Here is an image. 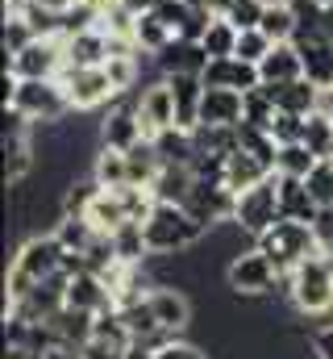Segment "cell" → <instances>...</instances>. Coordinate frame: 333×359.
Listing matches in <instances>:
<instances>
[{
	"instance_id": "cell-1",
	"label": "cell",
	"mask_w": 333,
	"mask_h": 359,
	"mask_svg": "<svg viewBox=\"0 0 333 359\" xmlns=\"http://www.w3.org/2000/svg\"><path fill=\"white\" fill-rule=\"evenodd\" d=\"M63 259H67V251H63V243L55 238V230H50V234H29V238L17 247V255H13V264H8V276H4L8 301L29 297L38 280L63 271Z\"/></svg>"
},
{
	"instance_id": "cell-2",
	"label": "cell",
	"mask_w": 333,
	"mask_h": 359,
	"mask_svg": "<svg viewBox=\"0 0 333 359\" xmlns=\"http://www.w3.org/2000/svg\"><path fill=\"white\" fill-rule=\"evenodd\" d=\"M4 84H8V92H4V109L25 113L34 126H63V117L76 113L59 80H17V76L4 72Z\"/></svg>"
},
{
	"instance_id": "cell-3",
	"label": "cell",
	"mask_w": 333,
	"mask_h": 359,
	"mask_svg": "<svg viewBox=\"0 0 333 359\" xmlns=\"http://www.w3.org/2000/svg\"><path fill=\"white\" fill-rule=\"evenodd\" d=\"M208 238V230L183 209V205H166L155 201L150 217H146V243H150V255H183L192 247H200Z\"/></svg>"
},
{
	"instance_id": "cell-4",
	"label": "cell",
	"mask_w": 333,
	"mask_h": 359,
	"mask_svg": "<svg viewBox=\"0 0 333 359\" xmlns=\"http://www.w3.org/2000/svg\"><path fill=\"white\" fill-rule=\"evenodd\" d=\"M283 284H288L292 305L304 318H325L333 309V255H325V251L309 255L292 276H283Z\"/></svg>"
},
{
	"instance_id": "cell-5",
	"label": "cell",
	"mask_w": 333,
	"mask_h": 359,
	"mask_svg": "<svg viewBox=\"0 0 333 359\" xmlns=\"http://www.w3.org/2000/svg\"><path fill=\"white\" fill-rule=\"evenodd\" d=\"M254 247L271 255V264L279 268V276H292V271L300 268L309 255H317V251H321V243H317L313 226H309V222H288V217H279L262 238H254Z\"/></svg>"
},
{
	"instance_id": "cell-6",
	"label": "cell",
	"mask_w": 333,
	"mask_h": 359,
	"mask_svg": "<svg viewBox=\"0 0 333 359\" xmlns=\"http://www.w3.org/2000/svg\"><path fill=\"white\" fill-rule=\"evenodd\" d=\"M63 67H67V38L63 34H38L4 63V72L17 80H59Z\"/></svg>"
},
{
	"instance_id": "cell-7",
	"label": "cell",
	"mask_w": 333,
	"mask_h": 359,
	"mask_svg": "<svg viewBox=\"0 0 333 359\" xmlns=\"http://www.w3.org/2000/svg\"><path fill=\"white\" fill-rule=\"evenodd\" d=\"M279 217H283V209H279V176H267L262 184L238 192V205H234V222L229 226H238L250 238H262Z\"/></svg>"
},
{
	"instance_id": "cell-8",
	"label": "cell",
	"mask_w": 333,
	"mask_h": 359,
	"mask_svg": "<svg viewBox=\"0 0 333 359\" xmlns=\"http://www.w3.org/2000/svg\"><path fill=\"white\" fill-rule=\"evenodd\" d=\"M279 280H283L279 268H275V264H271V255H267V251H258V247L238 251V255L229 259V268H225V284H229L238 297H267Z\"/></svg>"
},
{
	"instance_id": "cell-9",
	"label": "cell",
	"mask_w": 333,
	"mask_h": 359,
	"mask_svg": "<svg viewBox=\"0 0 333 359\" xmlns=\"http://www.w3.org/2000/svg\"><path fill=\"white\" fill-rule=\"evenodd\" d=\"M59 84H63V92H67V100H71L76 113L100 109V104H108V100H121L104 67H63V72H59Z\"/></svg>"
},
{
	"instance_id": "cell-10",
	"label": "cell",
	"mask_w": 333,
	"mask_h": 359,
	"mask_svg": "<svg viewBox=\"0 0 333 359\" xmlns=\"http://www.w3.org/2000/svg\"><path fill=\"white\" fill-rule=\"evenodd\" d=\"M234 205H238V192L225 188V180H200V176H196L187 201H183V209H187L204 230H213L217 222H234Z\"/></svg>"
},
{
	"instance_id": "cell-11",
	"label": "cell",
	"mask_w": 333,
	"mask_h": 359,
	"mask_svg": "<svg viewBox=\"0 0 333 359\" xmlns=\"http://www.w3.org/2000/svg\"><path fill=\"white\" fill-rule=\"evenodd\" d=\"M296 50L304 59V76L317 84V88H333V34L330 29H300L296 38Z\"/></svg>"
},
{
	"instance_id": "cell-12",
	"label": "cell",
	"mask_w": 333,
	"mask_h": 359,
	"mask_svg": "<svg viewBox=\"0 0 333 359\" xmlns=\"http://www.w3.org/2000/svg\"><path fill=\"white\" fill-rule=\"evenodd\" d=\"M134 104H138V117H142L146 138H159L163 130H175V96H171V84H166L163 76L138 92Z\"/></svg>"
},
{
	"instance_id": "cell-13",
	"label": "cell",
	"mask_w": 333,
	"mask_h": 359,
	"mask_svg": "<svg viewBox=\"0 0 333 359\" xmlns=\"http://www.w3.org/2000/svg\"><path fill=\"white\" fill-rule=\"evenodd\" d=\"M142 138H146V130H142L138 104H134V100L125 104V96H121V104H117V109H108V117L100 121V147L129 151V147H138Z\"/></svg>"
},
{
	"instance_id": "cell-14",
	"label": "cell",
	"mask_w": 333,
	"mask_h": 359,
	"mask_svg": "<svg viewBox=\"0 0 333 359\" xmlns=\"http://www.w3.org/2000/svg\"><path fill=\"white\" fill-rule=\"evenodd\" d=\"M159 76H204L208 67V50L192 38H171L163 50L155 55Z\"/></svg>"
},
{
	"instance_id": "cell-15",
	"label": "cell",
	"mask_w": 333,
	"mask_h": 359,
	"mask_svg": "<svg viewBox=\"0 0 333 359\" xmlns=\"http://www.w3.org/2000/svg\"><path fill=\"white\" fill-rule=\"evenodd\" d=\"M204 84H208V88L250 92V88L262 84V76H258V63H246L242 55H221V59H208V67H204Z\"/></svg>"
},
{
	"instance_id": "cell-16",
	"label": "cell",
	"mask_w": 333,
	"mask_h": 359,
	"mask_svg": "<svg viewBox=\"0 0 333 359\" xmlns=\"http://www.w3.org/2000/svg\"><path fill=\"white\" fill-rule=\"evenodd\" d=\"M146 301H150V309H155V318H159V326L166 334H183L192 326V301L175 284H155L146 292Z\"/></svg>"
},
{
	"instance_id": "cell-17",
	"label": "cell",
	"mask_w": 333,
	"mask_h": 359,
	"mask_svg": "<svg viewBox=\"0 0 333 359\" xmlns=\"http://www.w3.org/2000/svg\"><path fill=\"white\" fill-rule=\"evenodd\" d=\"M267 88L275 96L279 113H300V117H309V113H317V109L330 104V92L317 88L309 76H300V80H292V84H267Z\"/></svg>"
},
{
	"instance_id": "cell-18",
	"label": "cell",
	"mask_w": 333,
	"mask_h": 359,
	"mask_svg": "<svg viewBox=\"0 0 333 359\" xmlns=\"http://www.w3.org/2000/svg\"><path fill=\"white\" fill-rule=\"evenodd\" d=\"M246 121V92L234 88H208L200 104V126H242Z\"/></svg>"
},
{
	"instance_id": "cell-19",
	"label": "cell",
	"mask_w": 333,
	"mask_h": 359,
	"mask_svg": "<svg viewBox=\"0 0 333 359\" xmlns=\"http://www.w3.org/2000/svg\"><path fill=\"white\" fill-rule=\"evenodd\" d=\"M175 96V126L179 130H196L200 126V104H204V76H163Z\"/></svg>"
},
{
	"instance_id": "cell-20",
	"label": "cell",
	"mask_w": 333,
	"mask_h": 359,
	"mask_svg": "<svg viewBox=\"0 0 333 359\" xmlns=\"http://www.w3.org/2000/svg\"><path fill=\"white\" fill-rule=\"evenodd\" d=\"M108 55H113V38L100 25L67 38V67H104Z\"/></svg>"
},
{
	"instance_id": "cell-21",
	"label": "cell",
	"mask_w": 333,
	"mask_h": 359,
	"mask_svg": "<svg viewBox=\"0 0 333 359\" xmlns=\"http://www.w3.org/2000/svg\"><path fill=\"white\" fill-rule=\"evenodd\" d=\"M67 305L87 309V313H104V309H113V288H108L104 276L80 271V276H71V284H67Z\"/></svg>"
},
{
	"instance_id": "cell-22",
	"label": "cell",
	"mask_w": 333,
	"mask_h": 359,
	"mask_svg": "<svg viewBox=\"0 0 333 359\" xmlns=\"http://www.w3.org/2000/svg\"><path fill=\"white\" fill-rule=\"evenodd\" d=\"M279 209H283L288 222H309V226H313V217L321 213V205H317L309 180H296V176H279Z\"/></svg>"
},
{
	"instance_id": "cell-23",
	"label": "cell",
	"mask_w": 333,
	"mask_h": 359,
	"mask_svg": "<svg viewBox=\"0 0 333 359\" xmlns=\"http://www.w3.org/2000/svg\"><path fill=\"white\" fill-rule=\"evenodd\" d=\"M258 76H262V84H292V80H300L304 76V59H300L296 42H275L271 55L258 63Z\"/></svg>"
},
{
	"instance_id": "cell-24",
	"label": "cell",
	"mask_w": 333,
	"mask_h": 359,
	"mask_svg": "<svg viewBox=\"0 0 333 359\" xmlns=\"http://www.w3.org/2000/svg\"><path fill=\"white\" fill-rule=\"evenodd\" d=\"M267 176H275V168H267L258 155H250V151H234V155H225V172H221V180H225V188H234V192H246V188H254V184H262Z\"/></svg>"
},
{
	"instance_id": "cell-25",
	"label": "cell",
	"mask_w": 333,
	"mask_h": 359,
	"mask_svg": "<svg viewBox=\"0 0 333 359\" xmlns=\"http://www.w3.org/2000/svg\"><path fill=\"white\" fill-rule=\"evenodd\" d=\"M192 184H196V172H192L187 163H163V172L155 176L150 192H155V201L183 205V201H187V192H192Z\"/></svg>"
},
{
	"instance_id": "cell-26",
	"label": "cell",
	"mask_w": 333,
	"mask_h": 359,
	"mask_svg": "<svg viewBox=\"0 0 333 359\" xmlns=\"http://www.w3.org/2000/svg\"><path fill=\"white\" fill-rule=\"evenodd\" d=\"M113 247H117V259L121 264H134L142 268L150 259V243H146V222H121L113 230Z\"/></svg>"
},
{
	"instance_id": "cell-27",
	"label": "cell",
	"mask_w": 333,
	"mask_h": 359,
	"mask_svg": "<svg viewBox=\"0 0 333 359\" xmlns=\"http://www.w3.org/2000/svg\"><path fill=\"white\" fill-rule=\"evenodd\" d=\"M125 163H129V184H138V188H150L155 176L163 172V155H159L155 138H142L138 147H129L125 151Z\"/></svg>"
},
{
	"instance_id": "cell-28",
	"label": "cell",
	"mask_w": 333,
	"mask_h": 359,
	"mask_svg": "<svg viewBox=\"0 0 333 359\" xmlns=\"http://www.w3.org/2000/svg\"><path fill=\"white\" fill-rule=\"evenodd\" d=\"M50 326H55V334H59V339H67V343L83 347V343L96 334V313L76 309V305H63V309L50 318Z\"/></svg>"
},
{
	"instance_id": "cell-29",
	"label": "cell",
	"mask_w": 333,
	"mask_h": 359,
	"mask_svg": "<svg viewBox=\"0 0 333 359\" xmlns=\"http://www.w3.org/2000/svg\"><path fill=\"white\" fill-rule=\"evenodd\" d=\"M258 29H262L271 42H292V38H296V29H300L296 8H292V4H262Z\"/></svg>"
},
{
	"instance_id": "cell-30",
	"label": "cell",
	"mask_w": 333,
	"mask_h": 359,
	"mask_svg": "<svg viewBox=\"0 0 333 359\" xmlns=\"http://www.w3.org/2000/svg\"><path fill=\"white\" fill-rule=\"evenodd\" d=\"M317 163H321V159H317V155H313L304 142H288V147H279V155H275V176L309 180Z\"/></svg>"
},
{
	"instance_id": "cell-31",
	"label": "cell",
	"mask_w": 333,
	"mask_h": 359,
	"mask_svg": "<svg viewBox=\"0 0 333 359\" xmlns=\"http://www.w3.org/2000/svg\"><path fill=\"white\" fill-rule=\"evenodd\" d=\"M238 25L229 21V17H213L208 21V29H204V38H200V46L208 50V59H221V55H238Z\"/></svg>"
},
{
	"instance_id": "cell-32",
	"label": "cell",
	"mask_w": 333,
	"mask_h": 359,
	"mask_svg": "<svg viewBox=\"0 0 333 359\" xmlns=\"http://www.w3.org/2000/svg\"><path fill=\"white\" fill-rule=\"evenodd\" d=\"M304 147L317 155V159H333V117L330 104L309 113V126H304Z\"/></svg>"
},
{
	"instance_id": "cell-33",
	"label": "cell",
	"mask_w": 333,
	"mask_h": 359,
	"mask_svg": "<svg viewBox=\"0 0 333 359\" xmlns=\"http://www.w3.org/2000/svg\"><path fill=\"white\" fill-rule=\"evenodd\" d=\"M92 176L100 180L104 188H125V184H129V163H125V151L100 147V155H96V163H92Z\"/></svg>"
},
{
	"instance_id": "cell-34",
	"label": "cell",
	"mask_w": 333,
	"mask_h": 359,
	"mask_svg": "<svg viewBox=\"0 0 333 359\" xmlns=\"http://www.w3.org/2000/svg\"><path fill=\"white\" fill-rule=\"evenodd\" d=\"M171 38H175V34L166 29V25L159 21V17H155V13L138 17V29H134V46H138L142 55H150V59H155V55L163 50L166 42H171Z\"/></svg>"
},
{
	"instance_id": "cell-35",
	"label": "cell",
	"mask_w": 333,
	"mask_h": 359,
	"mask_svg": "<svg viewBox=\"0 0 333 359\" xmlns=\"http://www.w3.org/2000/svg\"><path fill=\"white\" fill-rule=\"evenodd\" d=\"M279 117V104H275V96L267 84H258V88L246 92V126H262V130H271V121Z\"/></svg>"
},
{
	"instance_id": "cell-36",
	"label": "cell",
	"mask_w": 333,
	"mask_h": 359,
	"mask_svg": "<svg viewBox=\"0 0 333 359\" xmlns=\"http://www.w3.org/2000/svg\"><path fill=\"white\" fill-rule=\"evenodd\" d=\"M271 46H275V42H271L258 25H250V29H242V34H238V55H242L246 63H262V59L271 55Z\"/></svg>"
},
{
	"instance_id": "cell-37",
	"label": "cell",
	"mask_w": 333,
	"mask_h": 359,
	"mask_svg": "<svg viewBox=\"0 0 333 359\" xmlns=\"http://www.w3.org/2000/svg\"><path fill=\"white\" fill-rule=\"evenodd\" d=\"M304 126H309V117H300V113H279V117L271 121V134H275L279 147H288V142H304Z\"/></svg>"
},
{
	"instance_id": "cell-38",
	"label": "cell",
	"mask_w": 333,
	"mask_h": 359,
	"mask_svg": "<svg viewBox=\"0 0 333 359\" xmlns=\"http://www.w3.org/2000/svg\"><path fill=\"white\" fill-rule=\"evenodd\" d=\"M129 343L125 339H108V334H92L83 343V359H125Z\"/></svg>"
},
{
	"instance_id": "cell-39",
	"label": "cell",
	"mask_w": 333,
	"mask_h": 359,
	"mask_svg": "<svg viewBox=\"0 0 333 359\" xmlns=\"http://www.w3.org/2000/svg\"><path fill=\"white\" fill-rule=\"evenodd\" d=\"M309 188L317 196V205H333V159H321L309 176Z\"/></svg>"
},
{
	"instance_id": "cell-40",
	"label": "cell",
	"mask_w": 333,
	"mask_h": 359,
	"mask_svg": "<svg viewBox=\"0 0 333 359\" xmlns=\"http://www.w3.org/2000/svg\"><path fill=\"white\" fill-rule=\"evenodd\" d=\"M155 359H208V355H204L196 343H187V339H179V334H175V339H166L163 347L155 351Z\"/></svg>"
},
{
	"instance_id": "cell-41",
	"label": "cell",
	"mask_w": 333,
	"mask_h": 359,
	"mask_svg": "<svg viewBox=\"0 0 333 359\" xmlns=\"http://www.w3.org/2000/svg\"><path fill=\"white\" fill-rule=\"evenodd\" d=\"M313 234H317L321 251H333V205H321V213L313 217Z\"/></svg>"
},
{
	"instance_id": "cell-42",
	"label": "cell",
	"mask_w": 333,
	"mask_h": 359,
	"mask_svg": "<svg viewBox=\"0 0 333 359\" xmlns=\"http://www.w3.org/2000/svg\"><path fill=\"white\" fill-rule=\"evenodd\" d=\"M309 347H313V355L317 359H333V322L330 326H321V330L309 339Z\"/></svg>"
},
{
	"instance_id": "cell-43",
	"label": "cell",
	"mask_w": 333,
	"mask_h": 359,
	"mask_svg": "<svg viewBox=\"0 0 333 359\" xmlns=\"http://www.w3.org/2000/svg\"><path fill=\"white\" fill-rule=\"evenodd\" d=\"M117 4H121V8H129L134 17H146V13H155V4H159V0H117Z\"/></svg>"
},
{
	"instance_id": "cell-44",
	"label": "cell",
	"mask_w": 333,
	"mask_h": 359,
	"mask_svg": "<svg viewBox=\"0 0 333 359\" xmlns=\"http://www.w3.org/2000/svg\"><path fill=\"white\" fill-rule=\"evenodd\" d=\"M29 4H38V8H46V13H55V17H63L67 8H76V0H29Z\"/></svg>"
},
{
	"instance_id": "cell-45",
	"label": "cell",
	"mask_w": 333,
	"mask_h": 359,
	"mask_svg": "<svg viewBox=\"0 0 333 359\" xmlns=\"http://www.w3.org/2000/svg\"><path fill=\"white\" fill-rule=\"evenodd\" d=\"M325 25H330V34H333V4H325Z\"/></svg>"
},
{
	"instance_id": "cell-46",
	"label": "cell",
	"mask_w": 333,
	"mask_h": 359,
	"mask_svg": "<svg viewBox=\"0 0 333 359\" xmlns=\"http://www.w3.org/2000/svg\"><path fill=\"white\" fill-rule=\"evenodd\" d=\"M313 4H321V8H325V4H333V0H313Z\"/></svg>"
},
{
	"instance_id": "cell-47",
	"label": "cell",
	"mask_w": 333,
	"mask_h": 359,
	"mask_svg": "<svg viewBox=\"0 0 333 359\" xmlns=\"http://www.w3.org/2000/svg\"><path fill=\"white\" fill-rule=\"evenodd\" d=\"M330 104H333V88H330Z\"/></svg>"
},
{
	"instance_id": "cell-48",
	"label": "cell",
	"mask_w": 333,
	"mask_h": 359,
	"mask_svg": "<svg viewBox=\"0 0 333 359\" xmlns=\"http://www.w3.org/2000/svg\"><path fill=\"white\" fill-rule=\"evenodd\" d=\"M330 117H333V104H330Z\"/></svg>"
},
{
	"instance_id": "cell-49",
	"label": "cell",
	"mask_w": 333,
	"mask_h": 359,
	"mask_svg": "<svg viewBox=\"0 0 333 359\" xmlns=\"http://www.w3.org/2000/svg\"><path fill=\"white\" fill-rule=\"evenodd\" d=\"M325 255H333V251H325Z\"/></svg>"
}]
</instances>
